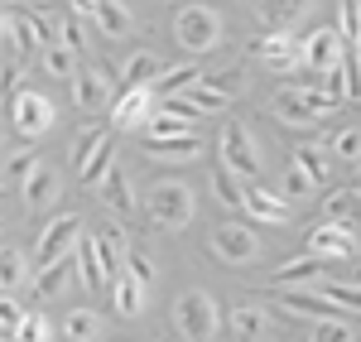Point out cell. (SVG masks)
I'll return each mask as SVG.
<instances>
[{"instance_id":"obj_6","label":"cell","mask_w":361,"mask_h":342,"mask_svg":"<svg viewBox=\"0 0 361 342\" xmlns=\"http://www.w3.org/2000/svg\"><path fill=\"white\" fill-rule=\"evenodd\" d=\"M78 241H82V222H78V217H58V222H49V227L39 231L34 265L49 270V265H58V260H68L73 251H78Z\"/></svg>"},{"instance_id":"obj_23","label":"cell","mask_w":361,"mask_h":342,"mask_svg":"<svg viewBox=\"0 0 361 342\" xmlns=\"http://www.w3.org/2000/svg\"><path fill=\"white\" fill-rule=\"evenodd\" d=\"M183 97L193 102L197 111H226V106H231V97H226L222 78H202V83H197L193 92H183Z\"/></svg>"},{"instance_id":"obj_44","label":"cell","mask_w":361,"mask_h":342,"mask_svg":"<svg viewBox=\"0 0 361 342\" xmlns=\"http://www.w3.org/2000/svg\"><path fill=\"white\" fill-rule=\"evenodd\" d=\"M333 149L342 154V159H361V130H337Z\"/></svg>"},{"instance_id":"obj_42","label":"cell","mask_w":361,"mask_h":342,"mask_svg":"<svg viewBox=\"0 0 361 342\" xmlns=\"http://www.w3.org/2000/svg\"><path fill=\"white\" fill-rule=\"evenodd\" d=\"M342 44H361V0H342Z\"/></svg>"},{"instance_id":"obj_40","label":"cell","mask_w":361,"mask_h":342,"mask_svg":"<svg viewBox=\"0 0 361 342\" xmlns=\"http://www.w3.org/2000/svg\"><path fill=\"white\" fill-rule=\"evenodd\" d=\"M49 338H54V328H49V318H44V314H25L20 333H15V342H49Z\"/></svg>"},{"instance_id":"obj_45","label":"cell","mask_w":361,"mask_h":342,"mask_svg":"<svg viewBox=\"0 0 361 342\" xmlns=\"http://www.w3.org/2000/svg\"><path fill=\"white\" fill-rule=\"evenodd\" d=\"M20 323H25V309H20L15 299H5V309H0V333H5V338H15V333H20Z\"/></svg>"},{"instance_id":"obj_16","label":"cell","mask_w":361,"mask_h":342,"mask_svg":"<svg viewBox=\"0 0 361 342\" xmlns=\"http://www.w3.org/2000/svg\"><path fill=\"white\" fill-rule=\"evenodd\" d=\"M250 54L260 58V63H270V68H289V63L299 58V44H294L284 29H275V34H260V39H250Z\"/></svg>"},{"instance_id":"obj_7","label":"cell","mask_w":361,"mask_h":342,"mask_svg":"<svg viewBox=\"0 0 361 342\" xmlns=\"http://www.w3.org/2000/svg\"><path fill=\"white\" fill-rule=\"evenodd\" d=\"M222 164L236 169L241 178H260V149H255V140H250V130L241 121H231L222 130Z\"/></svg>"},{"instance_id":"obj_27","label":"cell","mask_w":361,"mask_h":342,"mask_svg":"<svg viewBox=\"0 0 361 342\" xmlns=\"http://www.w3.org/2000/svg\"><path fill=\"white\" fill-rule=\"evenodd\" d=\"M97 25H102V34H111V39H126L135 20H130V10H126L121 0H102V5H97Z\"/></svg>"},{"instance_id":"obj_47","label":"cell","mask_w":361,"mask_h":342,"mask_svg":"<svg viewBox=\"0 0 361 342\" xmlns=\"http://www.w3.org/2000/svg\"><path fill=\"white\" fill-rule=\"evenodd\" d=\"M39 159H34V149H20L15 159H10V178H29V169H34Z\"/></svg>"},{"instance_id":"obj_36","label":"cell","mask_w":361,"mask_h":342,"mask_svg":"<svg viewBox=\"0 0 361 342\" xmlns=\"http://www.w3.org/2000/svg\"><path fill=\"white\" fill-rule=\"evenodd\" d=\"M294 164L308 169L318 183H323V178H328V149H323V145H299V149H294Z\"/></svg>"},{"instance_id":"obj_18","label":"cell","mask_w":361,"mask_h":342,"mask_svg":"<svg viewBox=\"0 0 361 342\" xmlns=\"http://www.w3.org/2000/svg\"><path fill=\"white\" fill-rule=\"evenodd\" d=\"M106 92H111V83H106V73H97V68H82V73L73 78V102H78L82 111H97V106L106 102Z\"/></svg>"},{"instance_id":"obj_9","label":"cell","mask_w":361,"mask_h":342,"mask_svg":"<svg viewBox=\"0 0 361 342\" xmlns=\"http://www.w3.org/2000/svg\"><path fill=\"white\" fill-rule=\"evenodd\" d=\"M212 251L231 265H246V260L260 256V241H255V231L241 227V222H222V227L212 231Z\"/></svg>"},{"instance_id":"obj_17","label":"cell","mask_w":361,"mask_h":342,"mask_svg":"<svg viewBox=\"0 0 361 342\" xmlns=\"http://www.w3.org/2000/svg\"><path fill=\"white\" fill-rule=\"evenodd\" d=\"M323 217L357 227L361 222V188H328V193H323Z\"/></svg>"},{"instance_id":"obj_38","label":"cell","mask_w":361,"mask_h":342,"mask_svg":"<svg viewBox=\"0 0 361 342\" xmlns=\"http://www.w3.org/2000/svg\"><path fill=\"white\" fill-rule=\"evenodd\" d=\"M116 149H111V140L102 145V149H97V154H92V164H87L82 173H78V178H82V183H102V178H106V173L116 169V159H111Z\"/></svg>"},{"instance_id":"obj_22","label":"cell","mask_w":361,"mask_h":342,"mask_svg":"<svg viewBox=\"0 0 361 342\" xmlns=\"http://www.w3.org/2000/svg\"><path fill=\"white\" fill-rule=\"evenodd\" d=\"M97 188H102V202H106L111 212H121V217H126V212L135 207V198H130V178H126V169H111L106 178H102V183H97Z\"/></svg>"},{"instance_id":"obj_1","label":"cell","mask_w":361,"mask_h":342,"mask_svg":"<svg viewBox=\"0 0 361 342\" xmlns=\"http://www.w3.org/2000/svg\"><path fill=\"white\" fill-rule=\"evenodd\" d=\"M173 323H178V333L188 342H212L217 338V323H222V309H217L212 294L188 289V294H178V304H173Z\"/></svg>"},{"instance_id":"obj_4","label":"cell","mask_w":361,"mask_h":342,"mask_svg":"<svg viewBox=\"0 0 361 342\" xmlns=\"http://www.w3.org/2000/svg\"><path fill=\"white\" fill-rule=\"evenodd\" d=\"M333 106H337V102L328 97V92H299V87H284V92L275 97V116L284 121V126H299V130L318 126Z\"/></svg>"},{"instance_id":"obj_21","label":"cell","mask_w":361,"mask_h":342,"mask_svg":"<svg viewBox=\"0 0 361 342\" xmlns=\"http://www.w3.org/2000/svg\"><path fill=\"white\" fill-rule=\"evenodd\" d=\"M78 275H82V285L97 294V289L106 285L111 275H106V265H102V251H97V236H87V241H78Z\"/></svg>"},{"instance_id":"obj_46","label":"cell","mask_w":361,"mask_h":342,"mask_svg":"<svg viewBox=\"0 0 361 342\" xmlns=\"http://www.w3.org/2000/svg\"><path fill=\"white\" fill-rule=\"evenodd\" d=\"M130 275H135L140 285H154V265L140 256V251H130Z\"/></svg>"},{"instance_id":"obj_34","label":"cell","mask_w":361,"mask_h":342,"mask_svg":"<svg viewBox=\"0 0 361 342\" xmlns=\"http://www.w3.org/2000/svg\"><path fill=\"white\" fill-rule=\"evenodd\" d=\"M44 68H49L54 78H78V54H73L68 44H49V49H44Z\"/></svg>"},{"instance_id":"obj_48","label":"cell","mask_w":361,"mask_h":342,"mask_svg":"<svg viewBox=\"0 0 361 342\" xmlns=\"http://www.w3.org/2000/svg\"><path fill=\"white\" fill-rule=\"evenodd\" d=\"M58 44H68V49L78 54V49L87 44V39H82V25H63V29H58Z\"/></svg>"},{"instance_id":"obj_30","label":"cell","mask_w":361,"mask_h":342,"mask_svg":"<svg viewBox=\"0 0 361 342\" xmlns=\"http://www.w3.org/2000/svg\"><path fill=\"white\" fill-rule=\"evenodd\" d=\"M149 140H164V135H188L193 130V116H178L173 106H164V116H149Z\"/></svg>"},{"instance_id":"obj_8","label":"cell","mask_w":361,"mask_h":342,"mask_svg":"<svg viewBox=\"0 0 361 342\" xmlns=\"http://www.w3.org/2000/svg\"><path fill=\"white\" fill-rule=\"evenodd\" d=\"M299 63L318 68V73H333L342 63V29H313L299 39Z\"/></svg>"},{"instance_id":"obj_26","label":"cell","mask_w":361,"mask_h":342,"mask_svg":"<svg viewBox=\"0 0 361 342\" xmlns=\"http://www.w3.org/2000/svg\"><path fill=\"white\" fill-rule=\"evenodd\" d=\"M236 178H241V173L226 169V164H217V169H212V193H217V202H222V207H246V188H241Z\"/></svg>"},{"instance_id":"obj_41","label":"cell","mask_w":361,"mask_h":342,"mask_svg":"<svg viewBox=\"0 0 361 342\" xmlns=\"http://www.w3.org/2000/svg\"><path fill=\"white\" fill-rule=\"evenodd\" d=\"M313 183H318V178H313L308 169L289 164V173H284V198H308V193H313Z\"/></svg>"},{"instance_id":"obj_33","label":"cell","mask_w":361,"mask_h":342,"mask_svg":"<svg viewBox=\"0 0 361 342\" xmlns=\"http://www.w3.org/2000/svg\"><path fill=\"white\" fill-rule=\"evenodd\" d=\"M73 256H78V251H73ZM58 260V265H49V270H44V275H39V294H44V299H54V294H63V285H68V275H73V265H78V260Z\"/></svg>"},{"instance_id":"obj_5","label":"cell","mask_w":361,"mask_h":342,"mask_svg":"<svg viewBox=\"0 0 361 342\" xmlns=\"http://www.w3.org/2000/svg\"><path fill=\"white\" fill-rule=\"evenodd\" d=\"M10 126H15L25 140L44 135V130L54 126V102H49L44 92H29V87L10 92Z\"/></svg>"},{"instance_id":"obj_32","label":"cell","mask_w":361,"mask_h":342,"mask_svg":"<svg viewBox=\"0 0 361 342\" xmlns=\"http://www.w3.org/2000/svg\"><path fill=\"white\" fill-rule=\"evenodd\" d=\"M159 73V63H154V54H130V63L121 68V83L126 87H149V78Z\"/></svg>"},{"instance_id":"obj_11","label":"cell","mask_w":361,"mask_h":342,"mask_svg":"<svg viewBox=\"0 0 361 342\" xmlns=\"http://www.w3.org/2000/svg\"><path fill=\"white\" fill-rule=\"evenodd\" d=\"M328 275H333V270H328V260L308 251V256L289 260L284 270H275V285H279V289H313L318 280H328Z\"/></svg>"},{"instance_id":"obj_50","label":"cell","mask_w":361,"mask_h":342,"mask_svg":"<svg viewBox=\"0 0 361 342\" xmlns=\"http://www.w3.org/2000/svg\"><path fill=\"white\" fill-rule=\"evenodd\" d=\"M357 178H361V159H357Z\"/></svg>"},{"instance_id":"obj_3","label":"cell","mask_w":361,"mask_h":342,"mask_svg":"<svg viewBox=\"0 0 361 342\" xmlns=\"http://www.w3.org/2000/svg\"><path fill=\"white\" fill-rule=\"evenodd\" d=\"M149 217H154V227H164V231H183L197 217L193 188H188V183H154V193H149Z\"/></svg>"},{"instance_id":"obj_39","label":"cell","mask_w":361,"mask_h":342,"mask_svg":"<svg viewBox=\"0 0 361 342\" xmlns=\"http://www.w3.org/2000/svg\"><path fill=\"white\" fill-rule=\"evenodd\" d=\"M313 342H352V323H342V318H318V323H313Z\"/></svg>"},{"instance_id":"obj_31","label":"cell","mask_w":361,"mask_h":342,"mask_svg":"<svg viewBox=\"0 0 361 342\" xmlns=\"http://www.w3.org/2000/svg\"><path fill=\"white\" fill-rule=\"evenodd\" d=\"M197 83H202V73H197V68H169L154 87H159V97H183V92H193Z\"/></svg>"},{"instance_id":"obj_15","label":"cell","mask_w":361,"mask_h":342,"mask_svg":"<svg viewBox=\"0 0 361 342\" xmlns=\"http://www.w3.org/2000/svg\"><path fill=\"white\" fill-rule=\"evenodd\" d=\"M20 188H25V207L29 212H44V207L58 198V173L49 169V164H34L29 178H20Z\"/></svg>"},{"instance_id":"obj_49","label":"cell","mask_w":361,"mask_h":342,"mask_svg":"<svg viewBox=\"0 0 361 342\" xmlns=\"http://www.w3.org/2000/svg\"><path fill=\"white\" fill-rule=\"evenodd\" d=\"M97 5H102V0H73V10H78V15H92V20H97Z\"/></svg>"},{"instance_id":"obj_43","label":"cell","mask_w":361,"mask_h":342,"mask_svg":"<svg viewBox=\"0 0 361 342\" xmlns=\"http://www.w3.org/2000/svg\"><path fill=\"white\" fill-rule=\"evenodd\" d=\"M0 280H5V289H15L20 280H25V256H20L15 246H5V260H0Z\"/></svg>"},{"instance_id":"obj_24","label":"cell","mask_w":361,"mask_h":342,"mask_svg":"<svg viewBox=\"0 0 361 342\" xmlns=\"http://www.w3.org/2000/svg\"><path fill=\"white\" fill-rule=\"evenodd\" d=\"M106 140H111V130H102V126H92V130H78V135H73V149H68V154H73V169L82 173L87 164H92V154H97V149H102Z\"/></svg>"},{"instance_id":"obj_13","label":"cell","mask_w":361,"mask_h":342,"mask_svg":"<svg viewBox=\"0 0 361 342\" xmlns=\"http://www.w3.org/2000/svg\"><path fill=\"white\" fill-rule=\"evenodd\" d=\"M149 111H154V92L149 87H126L111 106L116 126H149Z\"/></svg>"},{"instance_id":"obj_51","label":"cell","mask_w":361,"mask_h":342,"mask_svg":"<svg viewBox=\"0 0 361 342\" xmlns=\"http://www.w3.org/2000/svg\"><path fill=\"white\" fill-rule=\"evenodd\" d=\"M357 188H361V183H357Z\"/></svg>"},{"instance_id":"obj_14","label":"cell","mask_w":361,"mask_h":342,"mask_svg":"<svg viewBox=\"0 0 361 342\" xmlns=\"http://www.w3.org/2000/svg\"><path fill=\"white\" fill-rule=\"evenodd\" d=\"M231 333L241 342H270V333H275L270 309H260V304H236V309H231Z\"/></svg>"},{"instance_id":"obj_20","label":"cell","mask_w":361,"mask_h":342,"mask_svg":"<svg viewBox=\"0 0 361 342\" xmlns=\"http://www.w3.org/2000/svg\"><path fill=\"white\" fill-rule=\"evenodd\" d=\"M97 251H102V265H106L111 280H121L130 270V246H126L121 231H97Z\"/></svg>"},{"instance_id":"obj_28","label":"cell","mask_w":361,"mask_h":342,"mask_svg":"<svg viewBox=\"0 0 361 342\" xmlns=\"http://www.w3.org/2000/svg\"><path fill=\"white\" fill-rule=\"evenodd\" d=\"M304 10H308V0H260V15H265L270 29H289Z\"/></svg>"},{"instance_id":"obj_29","label":"cell","mask_w":361,"mask_h":342,"mask_svg":"<svg viewBox=\"0 0 361 342\" xmlns=\"http://www.w3.org/2000/svg\"><path fill=\"white\" fill-rule=\"evenodd\" d=\"M149 154H154V159H193V154H197V130H188V135H164V140H149Z\"/></svg>"},{"instance_id":"obj_10","label":"cell","mask_w":361,"mask_h":342,"mask_svg":"<svg viewBox=\"0 0 361 342\" xmlns=\"http://www.w3.org/2000/svg\"><path fill=\"white\" fill-rule=\"evenodd\" d=\"M308 251L323 260H342L357 251V231L347 227V222H318V227L308 231Z\"/></svg>"},{"instance_id":"obj_35","label":"cell","mask_w":361,"mask_h":342,"mask_svg":"<svg viewBox=\"0 0 361 342\" xmlns=\"http://www.w3.org/2000/svg\"><path fill=\"white\" fill-rule=\"evenodd\" d=\"M63 333H68L73 342H92L97 333H102V318L87 314V309H73V314H68V323H63Z\"/></svg>"},{"instance_id":"obj_37","label":"cell","mask_w":361,"mask_h":342,"mask_svg":"<svg viewBox=\"0 0 361 342\" xmlns=\"http://www.w3.org/2000/svg\"><path fill=\"white\" fill-rule=\"evenodd\" d=\"M323 294L333 299L337 309H352V314H361V285H352V280H328V285H323Z\"/></svg>"},{"instance_id":"obj_25","label":"cell","mask_w":361,"mask_h":342,"mask_svg":"<svg viewBox=\"0 0 361 342\" xmlns=\"http://www.w3.org/2000/svg\"><path fill=\"white\" fill-rule=\"evenodd\" d=\"M111 289H116V309L126 318H135V314H145V285H140L135 275L126 270L121 280H111Z\"/></svg>"},{"instance_id":"obj_2","label":"cell","mask_w":361,"mask_h":342,"mask_svg":"<svg viewBox=\"0 0 361 342\" xmlns=\"http://www.w3.org/2000/svg\"><path fill=\"white\" fill-rule=\"evenodd\" d=\"M173 34H178V44H183L188 54H207V49L222 44V15H217L212 5H188V10H178Z\"/></svg>"},{"instance_id":"obj_12","label":"cell","mask_w":361,"mask_h":342,"mask_svg":"<svg viewBox=\"0 0 361 342\" xmlns=\"http://www.w3.org/2000/svg\"><path fill=\"white\" fill-rule=\"evenodd\" d=\"M279 309L289 318H333L337 314V304L323 294V289H284V299H279Z\"/></svg>"},{"instance_id":"obj_19","label":"cell","mask_w":361,"mask_h":342,"mask_svg":"<svg viewBox=\"0 0 361 342\" xmlns=\"http://www.w3.org/2000/svg\"><path fill=\"white\" fill-rule=\"evenodd\" d=\"M246 212L260 217V222H289V202L279 198V193H270V188H260V183L246 188Z\"/></svg>"}]
</instances>
